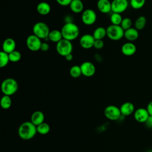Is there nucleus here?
Returning <instances> with one entry per match:
<instances>
[{"label":"nucleus","mask_w":152,"mask_h":152,"mask_svg":"<svg viewBox=\"0 0 152 152\" xmlns=\"http://www.w3.org/2000/svg\"><path fill=\"white\" fill-rule=\"evenodd\" d=\"M69 6L70 10L75 14H80L84 11V4L81 0H72Z\"/></svg>","instance_id":"obj_21"},{"label":"nucleus","mask_w":152,"mask_h":152,"mask_svg":"<svg viewBox=\"0 0 152 152\" xmlns=\"http://www.w3.org/2000/svg\"><path fill=\"white\" fill-rule=\"evenodd\" d=\"M49 49V45L46 42H43L42 43L41 47H40V50L43 52H47Z\"/></svg>","instance_id":"obj_35"},{"label":"nucleus","mask_w":152,"mask_h":152,"mask_svg":"<svg viewBox=\"0 0 152 152\" xmlns=\"http://www.w3.org/2000/svg\"><path fill=\"white\" fill-rule=\"evenodd\" d=\"M149 152H152V151H149Z\"/></svg>","instance_id":"obj_41"},{"label":"nucleus","mask_w":152,"mask_h":152,"mask_svg":"<svg viewBox=\"0 0 152 152\" xmlns=\"http://www.w3.org/2000/svg\"><path fill=\"white\" fill-rule=\"evenodd\" d=\"M8 55H9L10 61L11 62H17L21 58V53L17 50L12 51V52L10 53Z\"/></svg>","instance_id":"obj_30"},{"label":"nucleus","mask_w":152,"mask_h":152,"mask_svg":"<svg viewBox=\"0 0 152 152\" xmlns=\"http://www.w3.org/2000/svg\"><path fill=\"white\" fill-rule=\"evenodd\" d=\"M37 12L42 15H46L49 14L51 11V7L46 2H40L36 7Z\"/></svg>","instance_id":"obj_20"},{"label":"nucleus","mask_w":152,"mask_h":152,"mask_svg":"<svg viewBox=\"0 0 152 152\" xmlns=\"http://www.w3.org/2000/svg\"></svg>","instance_id":"obj_42"},{"label":"nucleus","mask_w":152,"mask_h":152,"mask_svg":"<svg viewBox=\"0 0 152 152\" xmlns=\"http://www.w3.org/2000/svg\"><path fill=\"white\" fill-rule=\"evenodd\" d=\"M98 10L103 14H108L112 11L111 2L109 0H98L97 2Z\"/></svg>","instance_id":"obj_15"},{"label":"nucleus","mask_w":152,"mask_h":152,"mask_svg":"<svg viewBox=\"0 0 152 152\" xmlns=\"http://www.w3.org/2000/svg\"><path fill=\"white\" fill-rule=\"evenodd\" d=\"M104 114L106 118L111 121H116L122 115L120 108L115 105H109L104 110Z\"/></svg>","instance_id":"obj_8"},{"label":"nucleus","mask_w":152,"mask_h":152,"mask_svg":"<svg viewBox=\"0 0 152 152\" xmlns=\"http://www.w3.org/2000/svg\"><path fill=\"white\" fill-rule=\"evenodd\" d=\"M97 20V14L92 9H86L81 14V20L87 26L94 24Z\"/></svg>","instance_id":"obj_9"},{"label":"nucleus","mask_w":152,"mask_h":152,"mask_svg":"<svg viewBox=\"0 0 152 152\" xmlns=\"http://www.w3.org/2000/svg\"><path fill=\"white\" fill-rule=\"evenodd\" d=\"M146 23H147V19L145 17L144 15H141L138 17L135 21V23H134L135 28L138 31L141 30L145 27L146 25Z\"/></svg>","instance_id":"obj_24"},{"label":"nucleus","mask_w":152,"mask_h":152,"mask_svg":"<svg viewBox=\"0 0 152 152\" xmlns=\"http://www.w3.org/2000/svg\"><path fill=\"white\" fill-rule=\"evenodd\" d=\"M146 109H147L150 116H152V100L148 103Z\"/></svg>","instance_id":"obj_38"},{"label":"nucleus","mask_w":152,"mask_h":152,"mask_svg":"<svg viewBox=\"0 0 152 152\" xmlns=\"http://www.w3.org/2000/svg\"><path fill=\"white\" fill-rule=\"evenodd\" d=\"M139 36L138 30L135 27H131L124 31V37L129 42H132L136 40Z\"/></svg>","instance_id":"obj_19"},{"label":"nucleus","mask_w":152,"mask_h":152,"mask_svg":"<svg viewBox=\"0 0 152 152\" xmlns=\"http://www.w3.org/2000/svg\"><path fill=\"white\" fill-rule=\"evenodd\" d=\"M95 42L93 34H83L80 39L79 43L81 48L85 49H88L93 47Z\"/></svg>","instance_id":"obj_12"},{"label":"nucleus","mask_w":152,"mask_h":152,"mask_svg":"<svg viewBox=\"0 0 152 152\" xmlns=\"http://www.w3.org/2000/svg\"><path fill=\"white\" fill-rule=\"evenodd\" d=\"M61 31L63 39L69 41L76 39L80 34L79 27L74 22L65 23L61 28Z\"/></svg>","instance_id":"obj_2"},{"label":"nucleus","mask_w":152,"mask_h":152,"mask_svg":"<svg viewBox=\"0 0 152 152\" xmlns=\"http://www.w3.org/2000/svg\"><path fill=\"white\" fill-rule=\"evenodd\" d=\"M37 132V126L31 121L23 122L18 129L19 137L24 140H29L33 138Z\"/></svg>","instance_id":"obj_1"},{"label":"nucleus","mask_w":152,"mask_h":152,"mask_svg":"<svg viewBox=\"0 0 152 152\" xmlns=\"http://www.w3.org/2000/svg\"><path fill=\"white\" fill-rule=\"evenodd\" d=\"M48 39L49 40L51 41L52 42L57 43L63 39L61 31L56 29L50 30L48 36Z\"/></svg>","instance_id":"obj_22"},{"label":"nucleus","mask_w":152,"mask_h":152,"mask_svg":"<svg viewBox=\"0 0 152 152\" xmlns=\"http://www.w3.org/2000/svg\"><path fill=\"white\" fill-rule=\"evenodd\" d=\"M80 66L83 75L87 77H90L94 75L96 72V66L92 62L90 61H85Z\"/></svg>","instance_id":"obj_11"},{"label":"nucleus","mask_w":152,"mask_h":152,"mask_svg":"<svg viewBox=\"0 0 152 152\" xmlns=\"http://www.w3.org/2000/svg\"><path fill=\"white\" fill-rule=\"evenodd\" d=\"M145 124L148 128H152V116H149L147 121L145 122Z\"/></svg>","instance_id":"obj_36"},{"label":"nucleus","mask_w":152,"mask_h":152,"mask_svg":"<svg viewBox=\"0 0 152 152\" xmlns=\"http://www.w3.org/2000/svg\"><path fill=\"white\" fill-rule=\"evenodd\" d=\"M94 58H95V59H96L97 62H102V60H103L102 56L100 54H99V53H96V54L94 55Z\"/></svg>","instance_id":"obj_39"},{"label":"nucleus","mask_w":152,"mask_h":152,"mask_svg":"<svg viewBox=\"0 0 152 152\" xmlns=\"http://www.w3.org/2000/svg\"><path fill=\"white\" fill-rule=\"evenodd\" d=\"M130 5L134 10H139L144 7L145 0H130Z\"/></svg>","instance_id":"obj_31"},{"label":"nucleus","mask_w":152,"mask_h":152,"mask_svg":"<svg viewBox=\"0 0 152 152\" xmlns=\"http://www.w3.org/2000/svg\"><path fill=\"white\" fill-rule=\"evenodd\" d=\"M111 5L112 12L121 14L127 10L129 2L128 0H113Z\"/></svg>","instance_id":"obj_10"},{"label":"nucleus","mask_w":152,"mask_h":152,"mask_svg":"<svg viewBox=\"0 0 152 152\" xmlns=\"http://www.w3.org/2000/svg\"><path fill=\"white\" fill-rule=\"evenodd\" d=\"M1 106L4 109H8L11 107L12 104V100L10 96L4 95L0 102Z\"/></svg>","instance_id":"obj_26"},{"label":"nucleus","mask_w":152,"mask_h":152,"mask_svg":"<svg viewBox=\"0 0 152 152\" xmlns=\"http://www.w3.org/2000/svg\"><path fill=\"white\" fill-rule=\"evenodd\" d=\"M44 121L45 115L42 111L36 110L31 115L30 121L36 126L44 122Z\"/></svg>","instance_id":"obj_18"},{"label":"nucleus","mask_w":152,"mask_h":152,"mask_svg":"<svg viewBox=\"0 0 152 152\" xmlns=\"http://www.w3.org/2000/svg\"><path fill=\"white\" fill-rule=\"evenodd\" d=\"M137 47L134 43L131 42H128L122 45L121 47V52L123 55L126 56H130L135 53Z\"/></svg>","instance_id":"obj_14"},{"label":"nucleus","mask_w":152,"mask_h":152,"mask_svg":"<svg viewBox=\"0 0 152 152\" xmlns=\"http://www.w3.org/2000/svg\"><path fill=\"white\" fill-rule=\"evenodd\" d=\"M123 20V18L121 15V14L112 12L110 16V21L111 22V24L120 26L121 22Z\"/></svg>","instance_id":"obj_25"},{"label":"nucleus","mask_w":152,"mask_h":152,"mask_svg":"<svg viewBox=\"0 0 152 152\" xmlns=\"http://www.w3.org/2000/svg\"><path fill=\"white\" fill-rule=\"evenodd\" d=\"M56 50L59 55L65 57L67 55L72 53L73 45L71 41L62 39L56 43Z\"/></svg>","instance_id":"obj_6"},{"label":"nucleus","mask_w":152,"mask_h":152,"mask_svg":"<svg viewBox=\"0 0 152 152\" xmlns=\"http://www.w3.org/2000/svg\"><path fill=\"white\" fill-rule=\"evenodd\" d=\"M119 108L122 115L126 116L131 115L135 112L134 105L133 104V103L129 102L124 103Z\"/></svg>","instance_id":"obj_17"},{"label":"nucleus","mask_w":152,"mask_h":152,"mask_svg":"<svg viewBox=\"0 0 152 152\" xmlns=\"http://www.w3.org/2000/svg\"><path fill=\"white\" fill-rule=\"evenodd\" d=\"M150 115L147 110L145 108H138L135 110L134 113V119L138 122L140 123H145Z\"/></svg>","instance_id":"obj_13"},{"label":"nucleus","mask_w":152,"mask_h":152,"mask_svg":"<svg viewBox=\"0 0 152 152\" xmlns=\"http://www.w3.org/2000/svg\"><path fill=\"white\" fill-rule=\"evenodd\" d=\"M50 128L48 123L43 122L42 124L37 126V131L40 135H46L50 131Z\"/></svg>","instance_id":"obj_27"},{"label":"nucleus","mask_w":152,"mask_h":152,"mask_svg":"<svg viewBox=\"0 0 152 152\" xmlns=\"http://www.w3.org/2000/svg\"><path fill=\"white\" fill-rule=\"evenodd\" d=\"M73 18L71 15H67L64 17V21L65 23H72L73 22Z\"/></svg>","instance_id":"obj_37"},{"label":"nucleus","mask_w":152,"mask_h":152,"mask_svg":"<svg viewBox=\"0 0 152 152\" xmlns=\"http://www.w3.org/2000/svg\"><path fill=\"white\" fill-rule=\"evenodd\" d=\"M10 58H9V55L8 53L4 52V51H1L0 52V67L1 68H4L6 66L9 62H10Z\"/></svg>","instance_id":"obj_28"},{"label":"nucleus","mask_w":152,"mask_h":152,"mask_svg":"<svg viewBox=\"0 0 152 152\" xmlns=\"http://www.w3.org/2000/svg\"><path fill=\"white\" fill-rule=\"evenodd\" d=\"M124 30L121 26L110 24L106 28L107 37L114 41L121 40L124 37Z\"/></svg>","instance_id":"obj_5"},{"label":"nucleus","mask_w":152,"mask_h":152,"mask_svg":"<svg viewBox=\"0 0 152 152\" xmlns=\"http://www.w3.org/2000/svg\"><path fill=\"white\" fill-rule=\"evenodd\" d=\"M93 36L95 40H103L107 36L106 28L103 27H98L94 30Z\"/></svg>","instance_id":"obj_23"},{"label":"nucleus","mask_w":152,"mask_h":152,"mask_svg":"<svg viewBox=\"0 0 152 152\" xmlns=\"http://www.w3.org/2000/svg\"><path fill=\"white\" fill-rule=\"evenodd\" d=\"M132 24V20H131V18H129L128 17H125V18H123L120 26L125 31V30H126L131 28Z\"/></svg>","instance_id":"obj_32"},{"label":"nucleus","mask_w":152,"mask_h":152,"mask_svg":"<svg viewBox=\"0 0 152 152\" xmlns=\"http://www.w3.org/2000/svg\"><path fill=\"white\" fill-rule=\"evenodd\" d=\"M104 43L103 40H95L93 47L96 49H101L104 47Z\"/></svg>","instance_id":"obj_33"},{"label":"nucleus","mask_w":152,"mask_h":152,"mask_svg":"<svg viewBox=\"0 0 152 152\" xmlns=\"http://www.w3.org/2000/svg\"><path fill=\"white\" fill-rule=\"evenodd\" d=\"M50 30L47 24L42 21H39L35 23L33 27V34L40 38L45 40L48 38Z\"/></svg>","instance_id":"obj_4"},{"label":"nucleus","mask_w":152,"mask_h":152,"mask_svg":"<svg viewBox=\"0 0 152 152\" xmlns=\"http://www.w3.org/2000/svg\"><path fill=\"white\" fill-rule=\"evenodd\" d=\"M42 39L35 36L34 34L29 35L26 39V46L27 48L32 52H37L40 50L42 45Z\"/></svg>","instance_id":"obj_7"},{"label":"nucleus","mask_w":152,"mask_h":152,"mask_svg":"<svg viewBox=\"0 0 152 152\" xmlns=\"http://www.w3.org/2000/svg\"><path fill=\"white\" fill-rule=\"evenodd\" d=\"M18 89L17 81L12 78L5 79L1 84V91L4 95L12 96L14 94Z\"/></svg>","instance_id":"obj_3"},{"label":"nucleus","mask_w":152,"mask_h":152,"mask_svg":"<svg viewBox=\"0 0 152 152\" xmlns=\"http://www.w3.org/2000/svg\"><path fill=\"white\" fill-rule=\"evenodd\" d=\"M16 48V42L14 39L12 38H7L4 40L2 43V51L10 53L12 51L15 50Z\"/></svg>","instance_id":"obj_16"},{"label":"nucleus","mask_w":152,"mask_h":152,"mask_svg":"<svg viewBox=\"0 0 152 152\" xmlns=\"http://www.w3.org/2000/svg\"><path fill=\"white\" fill-rule=\"evenodd\" d=\"M72 0H56V2L61 6H68L70 5Z\"/></svg>","instance_id":"obj_34"},{"label":"nucleus","mask_w":152,"mask_h":152,"mask_svg":"<svg viewBox=\"0 0 152 152\" xmlns=\"http://www.w3.org/2000/svg\"><path fill=\"white\" fill-rule=\"evenodd\" d=\"M69 75L74 78H78L82 75L81 70L80 66L79 65H74L71 67L69 69Z\"/></svg>","instance_id":"obj_29"},{"label":"nucleus","mask_w":152,"mask_h":152,"mask_svg":"<svg viewBox=\"0 0 152 152\" xmlns=\"http://www.w3.org/2000/svg\"><path fill=\"white\" fill-rule=\"evenodd\" d=\"M64 58H65V59L67 61H71L73 59V55L72 53H70V54H68L66 56H65Z\"/></svg>","instance_id":"obj_40"}]
</instances>
